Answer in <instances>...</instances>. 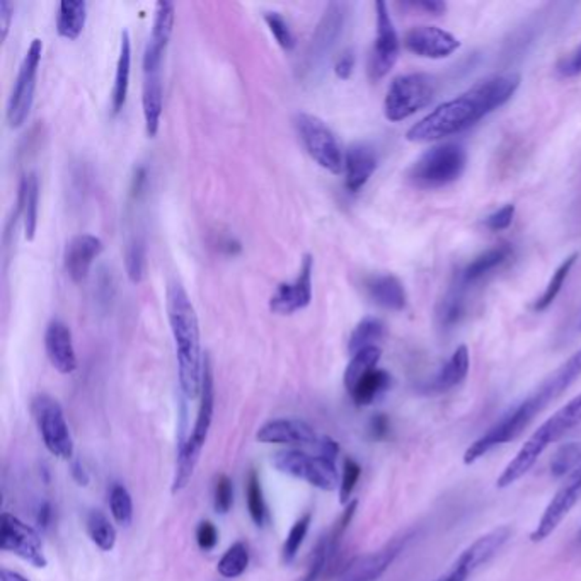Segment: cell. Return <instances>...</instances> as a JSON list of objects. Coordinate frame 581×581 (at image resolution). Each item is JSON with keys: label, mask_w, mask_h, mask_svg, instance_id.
I'll return each mask as SVG.
<instances>
[{"label": "cell", "mask_w": 581, "mask_h": 581, "mask_svg": "<svg viewBox=\"0 0 581 581\" xmlns=\"http://www.w3.org/2000/svg\"><path fill=\"white\" fill-rule=\"evenodd\" d=\"M130 72H132V40H130V33L123 31L120 55H118L116 72H115V84L111 91L113 115H118L125 108L128 87H130Z\"/></svg>", "instance_id": "83f0119b"}, {"label": "cell", "mask_w": 581, "mask_h": 581, "mask_svg": "<svg viewBox=\"0 0 581 581\" xmlns=\"http://www.w3.org/2000/svg\"><path fill=\"white\" fill-rule=\"evenodd\" d=\"M103 241L93 234H79L72 237L64 253V266L68 278L74 284H82L87 278L95 259L103 253Z\"/></svg>", "instance_id": "ffe728a7"}, {"label": "cell", "mask_w": 581, "mask_h": 581, "mask_svg": "<svg viewBox=\"0 0 581 581\" xmlns=\"http://www.w3.org/2000/svg\"><path fill=\"white\" fill-rule=\"evenodd\" d=\"M467 152L454 142L426 150L407 171V181L418 190H440L456 183L466 171Z\"/></svg>", "instance_id": "8992f818"}, {"label": "cell", "mask_w": 581, "mask_h": 581, "mask_svg": "<svg viewBox=\"0 0 581 581\" xmlns=\"http://www.w3.org/2000/svg\"><path fill=\"white\" fill-rule=\"evenodd\" d=\"M87 19V4L84 0H64L56 13V33L65 40H77Z\"/></svg>", "instance_id": "4dcf8cb0"}, {"label": "cell", "mask_w": 581, "mask_h": 581, "mask_svg": "<svg viewBox=\"0 0 581 581\" xmlns=\"http://www.w3.org/2000/svg\"><path fill=\"white\" fill-rule=\"evenodd\" d=\"M85 530L91 537V541L101 551H113L116 546V528L109 522L108 516L99 512V510H91L85 518Z\"/></svg>", "instance_id": "e575fe53"}, {"label": "cell", "mask_w": 581, "mask_h": 581, "mask_svg": "<svg viewBox=\"0 0 581 581\" xmlns=\"http://www.w3.org/2000/svg\"><path fill=\"white\" fill-rule=\"evenodd\" d=\"M368 432L374 440H384L391 432V421L386 415H376L368 423Z\"/></svg>", "instance_id": "f5cc1de1"}, {"label": "cell", "mask_w": 581, "mask_h": 581, "mask_svg": "<svg viewBox=\"0 0 581 581\" xmlns=\"http://www.w3.org/2000/svg\"><path fill=\"white\" fill-rule=\"evenodd\" d=\"M175 19L176 7L173 2L161 0L155 4L152 31L144 52V67L163 68L164 55L175 29Z\"/></svg>", "instance_id": "ac0fdd59"}, {"label": "cell", "mask_w": 581, "mask_h": 581, "mask_svg": "<svg viewBox=\"0 0 581 581\" xmlns=\"http://www.w3.org/2000/svg\"><path fill=\"white\" fill-rule=\"evenodd\" d=\"M405 46L421 58L440 60L459 50L460 41L446 29L436 26L411 27L405 35Z\"/></svg>", "instance_id": "e0dca14e"}, {"label": "cell", "mask_w": 581, "mask_h": 581, "mask_svg": "<svg viewBox=\"0 0 581 581\" xmlns=\"http://www.w3.org/2000/svg\"><path fill=\"white\" fill-rule=\"evenodd\" d=\"M522 77L516 72H505L477 81L466 93L433 109L416 125H413L406 138L409 142H438L448 136L459 135L501 108L514 97Z\"/></svg>", "instance_id": "6da1fadb"}, {"label": "cell", "mask_w": 581, "mask_h": 581, "mask_svg": "<svg viewBox=\"0 0 581 581\" xmlns=\"http://www.w3.org/2000/svg\"><path fill=\"white\" fill-rule=\"evenodd\" d=\"M145 241L140 234H132L125 247V268L132 284H140L145 275Z\"/></svg>", "instance_id": "8d00e7d4"}, {"label": "cell", "mask_w": 581, "mask_h": 581, "mask_svg": "<svg viewBox=\"0 0 581 581\" xmlns=\"http://www.w3.org/2000/svg\"><path fill=\"white\" fill-rule=\"evenodd\" d=\"M249 566V549L244 542H235L232 544L229 549L225 551V555L222 556V559L218 561L216 571L220 576L234 580L244 575V571Z\"/></svg>", "instance_id": "74e56055"}, {"label": "cell", "mask_w": 581, "mask_h": 581, "mask_svg": "<svg viewBox=\"0 0 581 581\" xmlns=\"http://www.w3.org/2000/svg\"><path fill=\"white\" fill-rule=\"evenodd\" d=\"M377 154L368 144H353L345 152V185L346 190L358 193L377 169Z\"/></svg>", "instance_id": "603a6c76"}, {"label": "cell", "mask_w": 581, "mask_h": 581, "mask_svg": "<svg viewBox=\"0 0 581 581\" xmlns=\"http://www.w3.org/2000/svg\"><path fill=\"white\" fill-rule=\"evenodd\" d=\"M38 203H40V179L36 173H27L21 179L19 193H17V206L21 208L25 237L33 241L38 227Z\"/></svg>", "instance_id": "4316f807"}, {"label": "cell", "mask_w": 581, "mask_h": 581, "mask_svg": "<svg viewBox=\"0 0 581 581\" xmlns=\"http://www.w3.org/2000/svg\"><path fill=\"white\" fill-rule=\"evenodd\" d=\"M581 376V348L573 353L568 360L555 370L541 386L528 396L526 401L512 409L505 418H501L491 430L479 436L474 444L467 446L464 454V464L471 466L483 459L496 446H505L516 440L526 432L528 425L541 415L542 411L556 401L559 396L568 391L571 384Z\"/></svg>", "instance_id": "7a4b0ae2"}, {"label": "cell", "mask_w": 581, "mask_h": 581, "mask_svg": "<svg viewBox=\"0 0 581 581\" xmlns=\"http://www.w3.org/2000/svg\"><path fill=\"white\" fill-rule=\"evenodd\" d=\"M271 464L280 473L302 479L323 491H335L341 485L336 460L329 459L323 454L309 456L300 450H284L273 456Z\"/></svg>", "instance_id": "30bf717a"}, {"label": "cell", "mask_w": 581, "mask_h": 581, "mask_svg": "<svg viewBox=\"0 0 581 581\" xmlns=\"http://www.w3.org/2000/svg\"><path fill=\"white\" fill-rule=\"evenodd\" d=\"M377 14V35L368 60V75L374 82L384 79L397 62L399 56V38L392 23L389 7L384 0L376 2Z\"/></svg>", "instance_id": "5bb4252c"}, {"label": "cell", "mask_w": 581, "mask_h": 581, "mask_svg": "<svg viewBox=\"0 0 581 581\" xmlns=\"http://www.w3.org/2000/svg\"><path fill=\"white\" fill-rule=\"evenodd\" d=\"M329 565V546H327V536L323 537L319 544L316 546L314 553H312L311 565L307 568L306 576L300 581H317L321 578V575L325 573V569Z\"/></svg>", "instance_id": "bcb514c9"}, {"label": "cell", "mask_w": 581, "mask_h": 581, "mask_svg": "<svg viewBox=\"0 0 581 581\" xmlns=\"http://www.w3.org/2000/svg\"><path fill=\"white\" fill-rule=\"evenodd\" d=\"M0 547L27 561L35 568H46L48 559L43 551L40 534L14 515L2 514Z\"/></svg>", "instance_id": "4fadbf2b"}, {"label": "cell", "mask_w": 581, "mask_h": 581, "mask_svg": "<svg viewBox=\"0 0 581 581\" xmlns=\"http://www.w3.org/2000/svg\"><path fill=\"white\" fill-rule=\"evenodd\" d=\"M512 537V528L503 526L481 536L479 539L466 547L457 561L450 566L446 575L436 581H467L476 571L486 566L487 563L500 553L505 544Z\"/></svg>", "instance_id": "7c38bea8"}, {"label": "cell", "mask_w": 581, "mask_h": 581, "mask_svg": "<svg viewBox=\"0 0 581 581\" xmlns=\"http://www.w3.org/2000/svg\"><path fill=\"white\" fill-rule=\"evenodd\" d=\"M380 356H382V350L379 346H370V348H366V350L353 355L350 364L345 370V377H343L346 391H352L353 387L364 379L368 372L377 368Z\"/></svg>", "instance_id": "836d02e7"}, {"label": "cell", "mask_w": 581, "mask_h": 581, "mask_svg": "<svg viewBox=\"0 0 581 581\" xmlns=\"http://www.w3.org/2000/svg\"><path fill=\"white\" fill-rule=\"evenodd\" d=\"M366 296L387 311H403L407 304L405 285L394 275H374L366 280Z\"/></svg>", "instance_id": "484cf974"}, {"label": "cell", "mask_w": 581, "mask_h": 581, "mask_svg": "<svg viewBox=\"0 0 581 581\" xmlns=\"http://www.w3.org/2000/svg\"><path fill=\"white\" fill-rule=\"evenodd\" d=\"M165 311L176 345L177 377L181 391L188 399L200 397L203 356L200 321L188 292L177 280H171L165 290Z\"/></svg>", "instance_id": "3957f363"}, {"label": "cell", "mask_w": 581, "mask_h": 581, "mask_svg": "<svg viewBox=\"0 0 581 581\" xmlns=\"http://www.w3.org/2000/svg\"><path fill=\"white\" fill-rule=\"evenodd\" d=\"M234 503V487L229 476L220 474L216 477L215 491H214V506L216 514H229Z\"/></svg>", "instance_id": "7dc6e473"}, {"label": "cell", "mask_w": 581, "mask_h": 581, "mask_svg": "<svg viewBox=\"0 0 581 581\" xmlns=\"http://www.w3.org/2000/svg\"><path fill=\"white\" fill-rule=\"evenodd\" d=\"M214 409H215L214 372H212L210 356L205 355L198 415H196V419H195V426H193V432L190 433V436L181 440V446H179L176 476H175V481H173V495L181 493L185 487L190 485L193 473H195L200 456H202L203 446L208 440V433H210L212 421H214Z\"/></svg>", "instance_id": "5b68a950"}, {"label": "cell", "mask_w": 581, "mask_h": 581, "mask_svg": "<svg viewBox=\"0 0 581 581\" xmlns=\"http://www.w3.org/2000/svg\"><path fill=\"white\" fill-rule=\"evenodd\" d=\"M436 95V81L430 74H405L391 82L384 99V115L389 122H405L419 109L430 106Z\"/></svg>", "instance_id": "52a82bcc"}, {"label": "cell", "mask_w": 581, "mask_h": 581, "mask_svg": "<svg viewBox=\"0 0 581 581\" xmlns=\"http://www.w3.org/2000/svg\"><path fill=\"white\" fill-rule=\"evenodd\" d=\"M31 413L48 452L58 459H74V438L60 403L50 394H38L31 401Z\"/></svg>", "instance_id": "9c48e42d"}, {"label": "cell", "mask_w": 581, "mask_h": 581, "mask_svg": "<svg viewBox=\"0 0 581 581\" xmlns=\"http://www.w3.org/2000/svg\"><path fill=\"white\" fill-rule=\"evenodd\" d=\"M407 5L421 9L423 13L432 14V15H440L446 11V4L442 0H419V2H409Z\"/></svg>", "instance_id": "11a10c76"}, {"label": "cell", "mask_w": 581, "mask_h": 581, "mask_svg": "<svg viewBox=\"0 0 581 581\" xmlns=\"http://www.w3.org/2000/svg\"><path fill=\"white\" fill-rule=\"evenodd\" d=\"M556 72L565 79H573L581 75V43L571 54L563 56L557 62Z\"/></svg>", "instance_id": "c3c4849f"}, {"label": "cell", "mask_w": 581, "mask_h": 581, "mask_svg": "<svg viewBox=\"0 0 581 581\" xmlns=\"http://www.w3.org/2000/svg\"><path fill=\"white\" fill-rule=\"evenodd\" d=\"M245 501H247V510L253 518V522L257 527H263L268 518V508L263 495V487L256 471H251L245 481Z\"/></svg>", "instance_id": "f35d334b"}, {"label": "cell", "mask_w": 581, "mask_h": 581, "mask_svg": "<svg viewBox=\"0 0 581 581\" xmlns=\"http://www.w3.org/2000/svg\"><path fill=\"white\" fill-rule=\"evenodd\" d=\"M469 366H471L469 350H467L466 345H460L459 348L450 356V360L446 362V366L430 382L428 391L446 392L457 387L467 377Z\"/></svg>", "instance_id": "f1b7e54d"}, {"label": "cell", "mask_w": 581, "mask_h": 581, "mask_svg": "<svg viewBox=\"0 0 581 581\" xmlns=\"http://www.w3.org/2000/svg\"><path fill=\"white\" fill-rule=\"evenodd\" d=\"M353 70H355V55L352 50H345L341 52L336 62H335V74L341 81H348L352 77Z\"/></svg>", "instance_id": "816d5d0a"}, {"label": "cell", "mask_w": 581, "mask_h": 581, "mask_svg": "<svg viewBox=\"0 0 581 581\" xmlns=\"http://www.w3.org/2000/svg\"><path fill=\"white\" fill-rule=\"evenodd\" d=\"M466 312V300L460 290L448 292L446 297L442 298L438 309H436V321L442 329H450L456 325H459L462 316Z\"/></svg>", "instance_id": "60d3db41"}, {"label": "cell", "mask_w": 581, "mask_h": 581, "mask_svg": "<svg viewBox=\"0 0 581 581\" xmlns=\"http://www.w3.org/2000/svg\"><path fill=\"white\" fill-rule=\"evenodd\" d=\"M265 21L270 27L271 35L275 36L276 43L286 52H292L296 48V36L284 15L280 13H266Z\"/></svg>", "instance_id": "ee69618b"}, {"label": "cell", "mask_w": 581, "mask_h": 581, "mask_svg": "<svg viewBox=\"0 0 581 581\" xmlns=\"http://www.w3.org/2000/svg\"><path fill=\"white\" fill-rule=\"evenodd\" d=\"M196 542H198L200 549L205 551V553L215 549V546L218 544V530H216L212 522L205 520L198 526V528H196Z\"/></svg>", "instance_id": "f907efd6"}, {"label": "cell", "mask_w": 581, "mask_h": 581, "mask_svg": "<svg viewBox=\"0 0 581 581\" xmlns=\"http://www.w3.org/2000/svg\"><path fill=\"white\" fill-rule=\"evenodd\" d=\"M389 387H391L389 372H386L382 368H376V370L368 372L366 377L353 387L350 396H352L355 405L368 406L372 405L380 394H384Z\"/></svg>", "instance_id": "1f68e13d"}, {"label": "cell", "mask_w": 581, "mask_h": 581, "mask_svg": "<svg viewBox=\"0 0 581 581\" xmlns=\"http://www.w3.org/2000/svg\"><path fill=\"white\" fill-rule=\"evenodd\" d=\"M256 440L261 444L307 446L317 442V435L311 425L302 419H271L257 430Z\"/></svg>", "instance_id": "7402d4cb"}, {"label": "cell", "mask_w": 581, "mask_h": 581, "mask_svg": "<svg viewBox=\"0 0 581 581\" xmlns=\"http://www.w3.org/2000/svg\"><path fill=\"white\" fill-rule=\"evenodd\" d=\"M72 477L75 479V483H77L79 486H87V485H89V474L85 473V469L82 467V464L79 460H75V462L72 464Z\"/></svg>", "instance_id": "6f0895ef"}, {"label": "cell", "mask_w": 581, "mask_h": 581, "mask_svg": "<svg viewBox=\"0 0 581 581\" xmlns=\"http://www.w3.org/2000/svg\"><path fill=\"white\" fill-rule=\"evenodd\" d=\"M109 508L118 526L130 527L134 522V500L123 485H113L109 491Z\"/></svg>", "instance_id": "ab89813d"}, {"label": "cell", "mask_w": 581, "mask_h": 581, "mask_svg": "<svg viewBox=\"0 0 581 581\" xmlns=\"http://www.w3.org/2000/svg\"><path fill=\"white\" fill-rule=\"evenodd\" d=\"M142 106L147 135L155 136L161 126L164 109L163 68H144Z\"/></svg>", "instance_id": "d4e9b609"}, {"label": "cell", "mask_w": 581, "mask_h": 581, "mask_svg": "<svg viewBox=\"0 0 581 581\" xmlns=\"http://www.w3.org/2000/svg\"><path fill=\"white\" fill-rule=\"evenodd\" d=\"M580 423L581 394H578L561 409H557L551 418L546 419L541 426L528 436L527 442L516 452V456L508 462L505 471L496 479V486H512L518 479H522L549 446L561 440L569 430H573Z\"/></svg>", "instance_id": "277c9868"}, {"label": "cell", "mask_w": 581, "mask_h": 581, "mask_svg": "<svg viewBox=\"0 0 581 581\" xmlns=\"http://www.w3.org/2000/svg\"><path fill=\"white\" fill-rule=\"evenodd\" d=\"M0 581H29L23 576V575H19V573H15V571H11V569H2L0 571Z\"/></svg>", "instance_id": "680465c9"}, {"label": "cell", "mask_w": 581, "mask_h": 581, "mask_svg": "<svg viewBox=\"0 0 581 581\" xmlns=\"http://www.w3.org/2000/svg\"><path fill=\"white\" fill-rule=\"evenodd\" d=\"M296 128L300 142L304 144L312 161H316L331 175H341L345 171V154L338 138L319 116L311 113H298L296 116Z\"/></svg>", "instance_id": "ba28073f"}, {"label": "cell", "mask_w": 581, "mask_h": 581, "mask_svg": "<svg viewBox=\"0 0 581 581\" xmlns=\"http://www.w3.org/2000/svg\"><path fill=\"white\" fill-rule=\"evenodd\" d=\"M407 537L394 539L379 551L370 555L360 556L352 561L341 573L339 581H377L380 576L391 568L394 559L405 549Z\"/></svg>", "instance_id": "d6986e66"}, {"label": "cell", "mask_w": 581, "mask_h": 581, "mask_svg": "<svg viewBox=\"0 0 581 581\" xmlns=\"http://www.w3.org/2000/svg\"><path fill=\"white\" fill-rule=\"evenodd\" d=\"M45 350L56 372L68 376L77 370V355L74 348L72 331L64 321L54 319L46 326Z\"/></svg>", "instance_id": "44dd1931"}, {"label": "cell", "mask_w": 581, "mask_h": 581, "mask_svg": "<svg viewBox=\"0 0 581 581\" xmlns=\"http://www.w3.org/2000/svg\"><path fill=\"white\" fill-rule=\"evenodd\" d=\"M581 466V444L569 442L556 450L551 460V474L555 477H565Z\"/></svg>", "instance_id": "b9f144b4"}, {"label": "cell", "mask_w": 581, "mask_h": 581, "mask_svg": "<svg viewBox=\"0 0 581 581\" xmlns=\"http://www.w3.org/2000/svg\"><path fill=\"white\" fill-rule=\"evenodd\" d=\"M314 256L304 255L297 276L292 282L278 285L270 298V311L276 316H292L306 309L312 300Z\"/></svg>", "instance_id": "9a60e30c"}, {"label": "cell", "mask_w": 581, "mask_h": 581, "mask_svg": "<svg viewBox=\"0 0 581 581\" xmlns=\"http://www.w3.org/2000/svg\"><path fill=\"white\" fill-rule=\"evenodd\" d=\"M515 218V205H505L501 206L498 212L491 214L485 220V225L486 229L493 230V232H500V230L508 229L512 225Z\"/></svg>", "instance_id": "681fc988"}, {"label": "cell", "mask_w": 581, "mask_h": 581, "mask_svg": "<svg viewBox=\"0 0 581 581\" xmlns=\"http://www.w3.org/2000/svg\"><path fill=\"white\" fill-rule=\"evenodd\" d=\"M514 255L512 247L506 244H501L496 247H491L483 255L474 257L473 261L462 271V284L471 285L479 282L487 273L496 270L503 263H506Z\"/></svg>", "instance_id": "f546056e"}, {"label": "cell", "mask_w": 581, "mask_h": 581, "mask_svg": "<svg viewBox=\"0 0 581 581\" xmlns=\"http://www.w3.org/2000/svg\"><path fill=\"white\" fill-rule=\"evenodd\" d=\"M343 26H345V5L333 2L327 5L325 15L312 38L309 58L314 64L321 62L325 56L331 54V50L338 43Z\"/></svg>", "instance_id": "cb8c5ba5"}, {"label": "cell", "mask_w": 581, "mask_h": 581, "mask_svg": "<svg viewBox=\"0 0 581 581\" xmlns=\"http://www.w3.org/2000/svg\"><path fill=\"white\" fill-rule=\"evenodd\" d=\"M580 539H581V532H580Z\"/></svg>", "instance_id": "94428289"}, {"label": "cell", "mask_w": 581, "mask_h": 581, "mask_svg": "<svg viewBox=\"0 0 581 581\" xmlns=\"http://www.w3.org/2000/svg\"><path fill=\"white\" fill-rule=\"evenodd\" d=\"M321 454L326 456V457H329V459L336 460L339 454V446L335 440H331V438H327L325 436L323 440H321Z\"/></svg>", "instance_id": "9f6ffc18"}, {"label": "cell", "mask_w": 581, "mask_h": 581, "mask_svg": "<svg viewBox=\"0 0 581 581\" xmlns=\"http://www.w3.org/2000/svg\"><path fill=\"white\" fill-rule=\"evenodd\" d=\"M48 516H50V505H43L40 510V516H38V522H40V526L43 527H46L48 526Z\"/></svg>", "instance_id": "91938a15"}, {"label": "cell", "mask_w": 581, "mask_h": 581, "mask_svg": "<svg viewBox=\"0 0 581 581\" xmlns=\"http://www.w3.org/2000/svg\"><path fill=\"white\" fill-rule=\"evenodd\" d=\"M578 256H580L578 253H573L571 256L566 257V259H565V261L557 266V270L553 273V276H551L549 284L546 286L544 294H542L541 297L537 298V300L534 302L532 311H547V309L553 306V302H555L557 296H559V292L563 290V285H565L566 278L569 276V271L573 270V266L576 265V259H578Z\"/></svg>", "instance_id": "d590c367"}, {"label": "cell", "mask_w": 581, "mask_h": 581, "mask_svg": "<svg viewBox=\"0 0 581 581\" xmlns=\"http://www.w3.org/2000/svg\"><path fill=\"white\" fill-rule=\"evenodd\" d=\"M386 335V325L380 321L379 317H364L358 325L355 326L352 336L348 339V352H362L370 346H377L380 339Z\"/></svg>", "instance_id": "d6a6232c"}, {"label": "cell", "mask_w": 581, "mask_h": 581, "mask_svg": "<svg viewBox=\"0 0 581 581\" xmlns=\"http://www.w3.org/2000/svg\"><path fill=\"white\" fill-rule=\"evenodd\" d=\"M41 55H43V43L36 38V40L31 41L26 55L19 65V72H17L13 91H11L9 101H7V113L5 115H7V123L11 128L23 126L29 116V111L33 108Z\"/></svg>", "instance_id": "8fae6325"}, {"label": "cell", "mask_w": 581, "mask_h": 581, "mask_svg": "<svg viewBox=\"0 0 581 581\" xmlns=\"http://www.w3.org/2000/svg\"><path fill=\"white\" fill-rule=\"evenodd\" d=\"M14 7L9 0H0V31H2V41L7 40L11 23H13Z\"/></svg>", "instance_id": "db71d44e"}, {"label": "cell", "mask_w": 581, "mask_h": 581, "mask_svg": "<svg viewBox=\"0 0 581 581\" xmlns=\"http://www.w3.org/2000/svg\"><path fill=\"white\" fill-rule=\"evenodd\" d=\"M360 476H362V467L360 464L355 459L343 460V471H341V485H339V501L343 505H348L350 498H352L353 491L360 481Z\"/></svg>", "instance_id": "f6af8a7d"}, {"label": "cell", "mask_w": 581, "mask_h": 581, "mask_svg": "<svg viewBox=\"0 0 581 581\" xmlns=\"http://www.w3.org/2000/svg\"><path fill=\"white\" fill-rule=\"evenodd\" d=\"M312 514L302 515L298 518L297 522L294 524V527L290 528L286 539H285L284 549H282V556H284V563L290 565L296 557H297L298 551L302 547V544L307 537V532L311 528Z\"/></svg>", "instance_id": "7bdbcfd3"}, {"label": "cell", "mask_w": 581, "mask_h": 581, "mask_svg": "<svg viewBox=\"0 0 581 581\" xmlns=\"http://www.w3.org/2000/svg\"><path fill=\"white\" fill-rule=\"evenodd\" d=\"M580 500L581 466L576 471L569 474L566 481L563 483V486L557 489L555 498L544 510L537 527L534 528V532L530 534V541L536 542V544L546 541L556 528L561 526V522L568 516L569 512L578 505Z\"/></svg>", "instance_id": "2e32d148"}]
</instances>
